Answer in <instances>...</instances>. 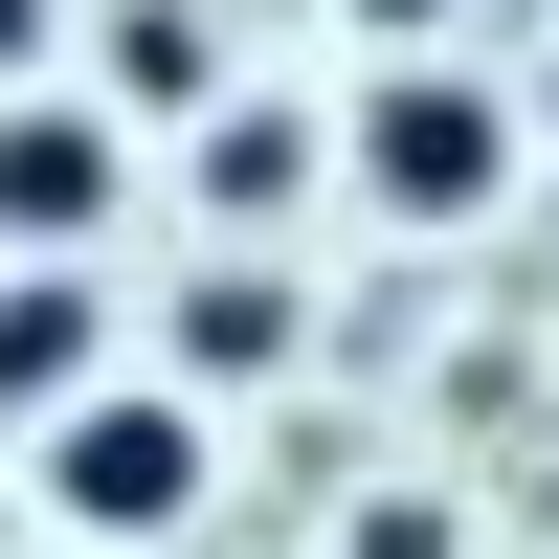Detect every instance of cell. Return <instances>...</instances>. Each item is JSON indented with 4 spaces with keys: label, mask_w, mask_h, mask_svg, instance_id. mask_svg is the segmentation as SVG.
<instances>
[{
    "label": "cell",
    "mask_w": 559,
    "mask_h": 559,
    "mask_svg": "<svg viewBox=\"0 0 559 559\" xmlns=\"http://www.w3.org/2000/svg\"><path fill=\"white\" fill-rule=\"evenodd\" d=\"M112 202H134V134L68 90H0V247H112Z\"/></svg>",
    "instance_id": "3"
},
{
    "label": "cell",
    "mask_w": 559,
    "mask_h": 559,
    "mask_svg": "<svg viewBox=\"0 0 559 559\" xmlns=\"http://www.w3.org/2000/svg\"><path fill=\"white\" fill-rule=\"evenodd\" d=\"M202 471H224V448H202L179 381H90L68 426H45V515H68L90 559H157L179 515H202Z\"/></svg>",
    "instance_id": "1"
},
{
    "label": "cell",
    "mask_w": 559,
    "mask_h": 559,
    "mask_svg": "<svg viewBox=\"0 0 559 559\" xmlns=\"http://www.w3.org/2000/svg\"><path fill=\"white\" fill-rule=\"evenodd\" d=\"M179 358H202V381H269V358H292V292H269V269H202Z\"/></svg>",
    "instance_id": "6"
},
{
    "label": "cell",
    "mask_w": 559,
    "mask_h": 559,
    "mask_svg": "<svg viewBox=\"0 0 559 559\" xmlns=\"http://www.w3.org/2000/svg\"><path fill=\"white\" fill-rule=\"evenodd\" d=\"M358 179H381V224H492L515 202V90H471V68L358 90Z\"/></svg>",
    "instance_id": "2"
},
{
    "label": "cell",
    "mask_w": 559,
    "mask_h": 559,
    "mask_svg": "<svg viewBox=\"0 0 559 559\" xmlns=\"http://www.w3.org/2000/svg\"><path fill=\"white\" fill-rule=\"evenodd\" d=\"M90 381H112V292H90V247H0V426H68Z\"/></svg>",
    "instance_id": "4"
},
{
    "label": "cell",
    "mask_w": 559,
    "mask_h": 559,
    "mask_svg": "<svg viewBox=\"0 0 559 559\" xmlns=\"http://www.w3.org/2000/svg\"><path fill=\"white\" fill-rule=\"evenodd\" d=\"M23 68H45V0H0V90H23Z\"/></svg>",
    "instance_id": "8"
},
{
    "label": "cell",
    "mask_w": 559,
    "mask_h": 559,
    "mask_svg": "<svg viewBox=\"0 0 559 559\" xmlns=\"http://www.w3.org/2000/svg\"><path fill=\"white\" fill-rule=\"evenodd\" d=\"M292 157H313L292 112H202V202H224V224H269V202H292Z\"/></svg>",
    "instance_id": "7"
},
{
    "label": "cell",
    "mask_w": 559,
    "mask_h": 559,
    "mask_svg": "<svg viewBox=\"0 0 559 559\" xmlns=\"http://www.w3.org/2000/svg\"><path fill=\"white\" fill-rule=\"evenodd\" d=\"M90 68H112V112H202V90H224V23H202V0H112Z\"/></svg>",
    "instance_id": "5"
}]
</instances>
